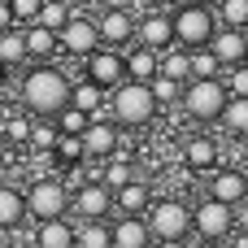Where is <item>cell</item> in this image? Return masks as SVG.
Here are the masks:
<instances>
[{"label": "cell", "mask_w": 248, "mask_h": 248, "mask_svg": "<svg viewBox=\"0 0 248 248\" xmlns=\"http://www.w3.org/2000/svg\"><path fill=\"white\" fill-rule=\"evenodd\" d=\"M148 227L157 244H183L192 235V209L183 201H157L148 209Z\"/></svg>", "instance_id": "cell-6"}, {"label": "cell", "mask_w": 248, "mask_h": 248, "mask_svg": "<svg viewBox=\"0 0 248 248\" xmlns=\"http://www.w3.org/2000/svg\"><path fill=\"white\" fill-rule=\"evenodd\" d=\"M52 157H57L61 166H83V161H87L83 135H74V131H61V135H57V144H52Z\"/></svg>", "instance_id": "cell-25"}, {"label": "cell", "mask_w": 248, "mask_h": 248, "mask_svg": "<svg viewBox=\"0 0 248 248\" xmlns=\"http://www.w3.org/2000/svg\"><path fill=\"white\" fill-rule=\"evenodd\" d=\"M70 13H74V9H70L65 0H44V4H39V17H35V22H44L48 31H57V35H61V26L70 22Z\"/></svg>", "instance_id": "cell-32"}, {"label": "cell", "mask_w": 248, "mask_h": 248, "mask_svg": "<svg viewBox=\"0 0 248 248\" xmlns=\"http://www.w3.org/2000/svg\"><path fill=\"white\" fill-rule=\"evenodd\" d=\"M100 48V26H96V17H83L78 9L70 13V22L61 26V52H70V57H92Z\"/></svg>", "instance_id": "cell-9"}, {"label": "cell", "mask_w": 248, "mask_h": 248, "mask_svg": "<svg viewBox=\"0 0 248 248\" xmlns=\"http://www.w3.org/2000/svg\"><path fill=\"white\" fill-rule=\"evenodd\" d=\"M57 135H61V126L52 122V118H31V153L35 148H44V153H52V144H57Z\"/></svg>", "instance_id": "cell-29"}, {"label": "cell", "mask_w": 248, "mask_h": 248, "mask_svg": "<svg viewBox=\"0 0 248 248\" xmlns=\"http://www.w3.org/2000/svg\"><path fill=\"white\" fill-rule=\"evenodd\" d=\"M161 74V52L157 48H135V52H126V78H144V83H153Z\"/></svg>", "instance_id": "cell-20"}, {"label": "cell", "mask_w": 248, "mask_h": 248, "mask_svg": "<svg viewBox=\"0 0 248 248\" xmlns=\"http://www.w3.org/2000/svg\"><path fill=\"white\" fill-rule=\"evenodd\" d=\"M4 26H13V4H9V0H0V31H4Z\"/></svg>", "instance_id": "cell-39"}, {"label": "cell", "mask_w": 248, "mask_h": 248, "mask_svg": "<svg viewBox=\"0 0 248 248\" xmlns=\"http://www.w3.org/2000/svg\"><path fill=\"white\" fill-rule=\"evenodd\" d=\"M153 96H157L161 109H166V105H179V100H183V83L170 78V74H157V78H153Z\"/></svg>", "instance_id": "cell-33"}, {"label": "cell", "mask_w": 248, "mask_h": 248, "mask_svg": "<svg viewBox=\"0 0 248 248\" xmlns=\"http://www.w3.org/2000/svg\"><path fill=\"white\" fill-rule=\"evenodd\" d=\"M235 231H240V235H235V244L248 248V196L235 205Z\"/></svg>", "instance_id": "cell-38"}, {"label": "cell", "mask_w": 248, "mask_h": 248, "mask_svg": "<svg viewBox=\"0 0 248 248\" xmlns=\"http://www.w3.org/2000/svg\"><path fill=\"white\" fill-rule=\"evenodd\" d=\"M87 78H92V83H100L105 92H113V87L126 78V52H118V48L100 44V48L87 57Z\"/></svg>", "instance_id": "cell-10"}, {"label": "cell", "mask_w": 248, "mask_h": 248, "mask_svg": "<svg viewBox=\"0 0 248 248\" xmlns=\"http://www.w3.org/2000/svg\"><path fill=\"white\" fill-rule=\"evenodd\" d=\"M218 9L214 4H201V0H187V4H174V44L179 48H201L214 39L218 31Z\"/></svg>", "instance_id": "cell-4"}, {"label": "cell", "mask_w": 248, "mask_h": 248, "mask_svg": "<svg viewBox=\"0 0 248 248\" xmlns=\"http://www.w3.org/2000/svg\"><path fill=\"white\" fill-rule=\"evenodd\" d=\"M22 35H26V57H31V61H48V57L61 52V35L48 31L44 22H26Z\"/></svg>", "instance_id": "cell-16"}, {"label": "cell", "mask_w": 248, "mask_h": 248, "mask_svg": "<svg viewBox=\"0 0 248 248\" xmlns=\"http://www.w3.org/2000/svg\"><path fill=\"white\" fill-rule=\"evenodd\" d=\"M192 235H201L205 244H222L235 235V205L218 201V196H205L196 209H192Z\"/></svg>", "instance_id": "cell-5"}, {"label": "cell", "mask_w": 248, "mask_h": 248, "mask_svg": "<svg viewBox=\"0 0 248 248\" xmlns=\"http://www.w3.org/2000/svg\"><path fill=\"white\" fill-rule=\"evenodd\" d=\"M35 244L39 248H74V227L65 218H44L35 227Z\"/></svg>", "instance_id": "cell-19"}, {"label": "cell", "mask_w": 248, "mask_h": 248, "mask_svg": "<svg viewBox=\"0 0 248 248\" xmlns=\"http://www.w3.org/2000/svg\"><path fill=\"white\" fill-rule=\"evenodd\" d=\"M227 100H231V87H227L222 74H214V78H187L179 105H183L187 118H196V122H218L222 109H227Z\"/></svg>", "instance_id": "cell-3"}, {"label": "cell", "mask_w": 248, "mask_h": 248, "mask_svg": "<svg viewBox=\"0 0 248 248\" xmlns=\"http://www.w3.org/2000/svg\"><path fill=\"white\" fill-rule=\"evenodd\" d=\"M96 26H100V44H109V48H131L135 44V13L131 9H105L96 17Z\"/></svg>", "instance_id": "cell-12"}, {"label": "cell", "mask_w": 248, "mask_h": 248, "mask_svg": "<svg viewBox=\"0 0 248 248\" xmlns=\"http://www.w3.org/2000/svg\"><path fill=\"white\" fill-rule=\"evenodd\" d=\"M65 4H70V9H83V4H92V0H65Z\"/></svg>", "instance_id": "cell-43"}, {"label": "cell", "mask_w": 248, "mask_h": 248, "mask_svg": "<svg viewBox=\"0 0 248 248\" xmlns=\"http://www.w3.org/2000/svg\"><path fill=\"white\" fill-rule=\"evenodd\" d=\"M161 74H170V78H179V83H187L192 78V48H183V52H174V44L161 52Z\"/></svg>", "instance_id": "cell-28"}, {"label": "cell", "mask_w": 248, "mask_h": 248, "mask_svg": "<svg viewBox=\"0 0 248 248\" xmlns=\"http://www.w3.org/2000/svg\"><path fill=\"white\" fill-rule=\"evenodd\" d=\"M26 209H31L35 222H44V218H65V214H70V187H65L61 179L39 174V179L26 187Z\"/></svg>", "instance_id": "cell-7"}, {"label": "cell", "mask_w": 248, "mask_h": 248, "mask_svg": "<svg viewBox=\"0 0 248 248\" xmlns=\"http://www.w3.org/2000/svg\"><path fill=\"white\" fill-rule=\"evenodd\" d=\"M4 157H9V140L0 135V161H4Z\"/></svg>", "instance_id": "cell-42"}, {"label": "cell", "mask_w": 248, "mask_h": 248, "mask_svg": "<svg viewBox=\"0 0 248 248\" xmlns=\"http://www.w3.org/2000/svg\"><path fill=\"white\" fill-rule=\"evenodd\" d=\"M144 4H148V9H170L174 0H144Z\"/></svg>", "instance_id": "cell-41"}, {"label": "cell", "mask_w": 248, "mask_h": 248, "mask_svg": "<svg viewBox=\"0 0 248 248\" xmlns=\"http://www.w3.org/2000/svg\"><path fill=\"white\" fill-rule=\"evenodd\" d=\"M70 205H74L78 218H105V214L113 209V192H109L100 179H92V183H78V187H74Z\"/></svg>", "instance_id": "cell-13"}, {"label": "cell", "mask_w": 248, "mask_h": 248, "mask_svg": "<svg viewBox=\"0 0 248 248\" xmlns=\"http://www.w3.org/2000/svg\"><path fill=\"white\" fill-rule=\"evenodd\" d=\"M214 9L222 26H248V0H218Z\"/></svg>", "instance_id": "cell-34"}, {"label": "cell", "mask_w": 248, "mask_h": 248, "mask_svg": "<svg viewBox=\"0 0 248 248\" xmlns=\"http://www.w3.org/2000/svg\"><path fill=\"white\" fill-rule=\"evenodd\" d=\"M201 4H218V0H201Z\"/></svg>", "instance_id": "cell-46"}, {"label": "cell", "mask_w": 248, "mask_h": 248, "mask_svg": "<svg viewBox=\"0 0 248 248\" xmlns=\"http://www.w3.org/2000/svg\"><path fill=\"white\" fill-rule=\"evenodd\" d=\"M153 244V227L144 214H122V222H113V248H148Z\"/></svg>", "instance_id": "cell-15"}, {"label": "cell", "mask_w": 248, "mask_h": 248, "mask_svg": "<svg viewBox=\"0 0 248 248\" xmlns=\"http://www.w3.org/2000/svg\"><path fill=\"white\" fill-rule=\"evenodd\" d=\"M148 201H153V192H148V183H140V179H131V183H122V187L113 192V205H118L122 214H144Z\"/></svg>", "instance_id": "cell-22"}, {"label": "cell", "mask_w": 248, "mask_h": 248, "mask_svg": "<svg viewBox=\"0 0 248 248\" xmlns=\"http://www.w3.org/2000/svg\"><path fill=\"white\" fill-rule=\"evenodd\" d=\"M157 96H153V83H144V78H122L113 92H109V113L118 118V126H126V131H140V126H148L153 118H157Z\"/></svg>", "instance_id": "cell-2"}, {"label": "cell", "mask_w": 248, "mask_h": 248, "mask_svg": "<svg viewBox=\"0 0 248 248\" xmlns=\"http://www.w3.org/2000/svg\"><path fill=\"white\" fill-rule=\"evenodd\" d=\"M87 122H92V113H87V109H78V105H65V109L57 113V126H61V131H74V135H83V131H87Z\"/></svg>", "instance_id": "cell-35"}, {"label": "cell", "mask_w": 248, "mask_h": 248, "mask_svg": "<svg viewBox=\"0 0 248 248\" xmlns=\"http://www.w3.org/2000/svg\"><path fill=\"white\" fill-rule=\"evenodd\" d=\"M105 87L100 83H92V78H83V83H70V105H78V109H87V113H96V109H105Z\"/></svg>", "instance_id": "cell-24"}, {"label": "cell", "mask_w": 248, "mask_h": 248, "mask_svg": "<svg viewBox=\"0 0 248 248\" xmlns=\"http://www.w3.org/2000/svg\"><path fill=\"white\" fill-rule=\"evenodd\" d=\"M100 9H135V0H100Z\"/></svg>", "instance_id": "cell-40"}, {"label": "cell", "mask_w": 248, "mask_h": 248, "mask_svg": "<svg viewBox=\"0 0 248 248\" xmlns=\"http://www.w3.org/2000/svg\"><path fill=\"white\" fill-rule=\"evenodd\" d=\"M17 96H22V109H26L31 118H57V113L70 105V78H65L57 65L39 61V65H31V70L22 74Z\"/></svg>", "instance_id": "cell-1"}, {"label": "cell", "mask_w": 248, "mask_h": 248, "mask_svg": "<svg viewBox=\"0 0 248 248\" xmlns=\"http://www.w3.org/2000/svg\"><path fill=\"white\" fill-rule=\"evenodd\" d=\"M0 57H4V65H17V61H31V57H26V35L17 31V22L0 31Z\"/></svg>", "instance_id": "cell-27"}, {"label": "cell", "mask_w": 248, "mask_h": 248, "mask_svg": "<svg viewBox=\"0 0 248 248\" xmlns=\"http://www.w3.org/2000/svg\"><path fill=\"white\" fill-rule=\"evenodd\" d=\"M0 122H4V105H0Z\"/></svg>", "instance_id": "cell-45"}, {"label": "cell", "mask_w": 248, "mask_h": 248, "mask_svg": "<svg viewBox=\"0 0 248 248\" xmlns=\"http://www.w3.org/2000/svg\"><path fill=\"white\" fill-rule=\"evenodd\" d=\"M113 244V227L105 218H83V227H74V248H109Z\"/></svg>", "instance_id": "cell-21"}, {"label": "cell", "mask_w": 248, "mask_h": 248, "mask_svg": "<svg viewBox=\"0 0 248 248\" xmlns=\"http://www.w3.org/2000/svg\"><path fill=\"white\" fill-rule=\"evenodd\" d=\"M4 74H9V65H4V57H0V83H4Z\"/></svg>", "instance_id": "cell-44"}, {"label": "cell", "mask_w": 248, "mask_h": 248, "mask_svg": "<svg viewBox=\"0 0 248 248\" xmlns=\"http://www.w3.org/2000/svg\"><path fill=\"white\" fill-rule=\"evenodd\" d=\"M26 218H31V209H26V192L13 187V183H0V231H17Z\"/></svg>", "instance_id": "cell-17"}, {"label": "cell", "mask_w": 248, "mask_h": 248, "mask_svg": "<svg viewBox=\"0 0 248 248\" xmlns=\"http://www.w3.org/2000/svg\"><path fill=\"white\" fill-rule=\"evenodd\" d=\"M218 122L227 126V135H235V140H248V96H231Z\"/></svg>", "instance_id": "cell-23"}, {"label": "cell", "mask_w": 248, "mask_h": 248, "mask_svg": "<svg viewBox=\"0 0 248 248\" xmlns=\"http://www.w3.org/2000/svg\"><path fill=\"white\" fill-rule=\"evenodd\" d=\"M209 48L218 52L222 70H231V65L248 61V31H244V26H218L214 39H209Z\"/></svg>", "instance_id": "cell-14"}, {"label": "cell", "mask_w": 248, "mask_h": 248, "mask_svg": "<svg viewBox=\"0 0 248 248\" xmlns=\"http://www.w3.org/2000/svg\"><path fill=\"white\" fill-rule=\"evenodd\" d=\"M9 4H13V22L26 26V22L39 17V4H44V0H9Z\"/></svg>", "instance_id": "cell-37"}, {"label": "cell", "mask_w": 248, "mask_h": 248, "mask_svg": "<svg viewBox=\"0 0 248 248\" xmlns=\"http://www.w3.org/2000/svg\"><path fill=\"white\" fill-rule=\"evenodd\" d=\"M0 135H4L9 144H31V113H26V109H22V113H4Z\"/></svg>", "instance_id": "cell-31"}, {"label": "cell", "mask_w": 248, "mask_h": 248, "mask_svg": "<svg viewBox=\"0 0 248 248\" xmlns=\"http://www.w3.org/2000/svg\"><path fill=\"white\" fill-rule=\"evenodd\" d=\"M227 87H231V96H248V61L227 70Z\"/></svg>", "instance_id": "cell-36"}, {"label": "cell", "mask_w": 248, "mask_h": 248, "mask_svg": "<svg viewBox=\"0 0 248 248\" xmlns=\"http://www.w3.org/2000/svg\"><path fill=\"white\" fill-rule=\"evenodd\" d=\"M118 144H122V126H118V118H113V113H105V109H96V113H92V122H87V131H83L87 161H105V157H113V153H118Z\"/></svg>", "instance_id": "cell-8"}, {"label": "cell", "mask_w": 248, "mask_h": 248, "mask_svg": "<svg viewBox=\"0 0 248 248\" xmlns=\"http://www.w3.org/2000/svg\"><path fill=\"white\" fill-rule=\"evenodd\" d=\"M135 44L166 52V48L174 44V13L153 9V13H144V17H135Z\"/></svg>", "instance_id": "cell-11"}, {"label": "cell", "mask_w": 248, "mask_h": 248, "mask_svg": "<svg viewBox=\"0 0 248 248\" xmlns=\"http://www.w3.org/2000/svg\"><path fill=\"white\" fill-rule=\"evenodd\" d=\"M214 74H222V61H218V52H214L209 44L192 48V78H214Z\"/></svg>", "instance_id": "cell-30"}, {"label": "cell", "mask_w": 248, "mask_h": 248, "mask_svg": "<svg viewBox=\"0 0 248 248\" xmlns=\"http://www.w3.org/2000/svg\"><path fill=\"white\" fill-rule=\"evenodd\" d=\"M183 161H187L192 170H214V166H218V144H214V140H192V144L183 148Z\"/></svg>", "instance_id": "cell-26"}, {"label": "cell", "mask_w": 248, "mask_h": 248, "mask_svg": "<svg viewBox=\"0 0 248 248\" xmlns=\"http://www.w3.org/2000/svg\"><path fill=\"white\" fill-rule=\"evenodd\" d=\"M244 31H248V26H244Z\"/></svg>", "instance_id": "cell-47"}, {"label": "cell", "mask_w": 248, "mask_h": 248, "mask_svg": "<svg viewBox=\"0 0 248 248\" xmlns=\"http://www.w3.org/2000/svg\"><path fill=\"white\" fill-rule=\"evenodd\" d=\"M209 196H218V201H227V205H240L248 196V174L244 170H214Z\"/></svg>", "instance_id": "cell-18"}]
</instances>
